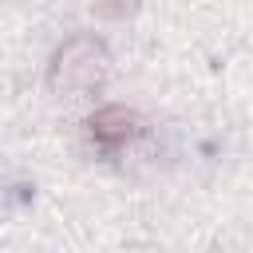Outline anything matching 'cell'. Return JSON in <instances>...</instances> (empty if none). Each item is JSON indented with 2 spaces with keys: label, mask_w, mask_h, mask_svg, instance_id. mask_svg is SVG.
Masks as SVG:
<instances>
[{
  "label": "cell",
  "mask_w": 253,
  "mask_h": 253,
  "mask_svg": "<svg viewBox=\"0 0 253 253\" xmlns=\"http://www.w3.org/2000/svg\"><path fill=\"white\" fill-rule=\"evenodd\" d=\"M111 75V51L95 36H71L47 63V87L55 95H91Z\"/></svg>",
  "instance_id": "cell-1"
},
{
  "label": "cell",
  "mask_w": 253,
  "mask_h": 253,
  "mask_svg": "<svg viewBox=\"0 0 253 253\" xmlns=\"http://www.w3.org/2000/svg\"><path fill=\"white\" fill-rule=\"evenodd\" d=\"M87 134L99 142V146H123L138 134V115L130 107H99L91 119H87Z\"/></svg>",
  "instance_id": "cell-2"
},
{
  "label": "cell",
  "mask_w": 253,
  "mask_h": 253,
  "mask_svg": "<svg viewBox=\"0 0 253 253\" xmlns=\"http://www.w3.org/2000/svg\"><path fill=\"white\" fill-rule=\"evenodd\" d=\"M138 4L142 0H91V8H95L99 20H126V16L138 12Z\"/></svg>",
  "instance_id": "cell-3"
}]
</instances>
